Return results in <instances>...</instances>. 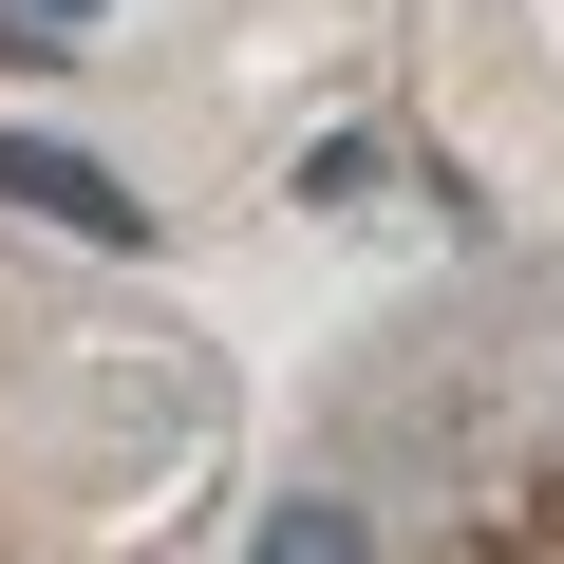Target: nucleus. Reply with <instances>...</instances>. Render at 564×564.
<instances>
[{"label": "nucleus", "instance_id": "20e7f679", "mask_svg": "<svg viewBox=\"0 0 564 564\" xmlns=\"http://www.w3.org/2000/svg\"><path fill=\"white\" fill-rule=\"evenodd\" d=\"M95 20H113V0H0V57H76Z\"/></svg>", "mask_w": 564, "mask_h": 564}, {"label": "nucleus", "instance_id": "f257e3e1", "mask_svg": "<svg viewBox=\"0 0 564 564\" xmlns=\"http://www.w3.org/2000/svg\"><path fill=\"white\" fill-rule=\"evenodd\" d=\"M0 207L57 226V245H151V188H113L76 132H0Z\"/></svg>", "mask_w": 564, "mask_h": 564}, {"label": "nucleus", "instance_id": "f03ea898", "mask_svg": "<svg viewBox=\"0 0 564 564\" xmlns=\"http://www.w3.org/2000/svg\"><path fill=\"white\" fill-rule=\"evenodd\" d=\"M245 564H377V527H358V489H282L245 527Z\"/></svg>", "mask_w": 564, "mask_h": 564}, {"label": "nucleus", "instance_id": "7ed1b4c3", "mask_svg": "<svg viewBox=\"0 0 564 564\" xmlns=\"http://www.w3.org/2000/svg\"><path fill=\"white\" fill-rule=\"evenodd\" d=\"M377 170H395L377 132H321V151H302V207H377Z\"/></svg>", "mask_w": 564, "mask_h": 564}]
</instances>
